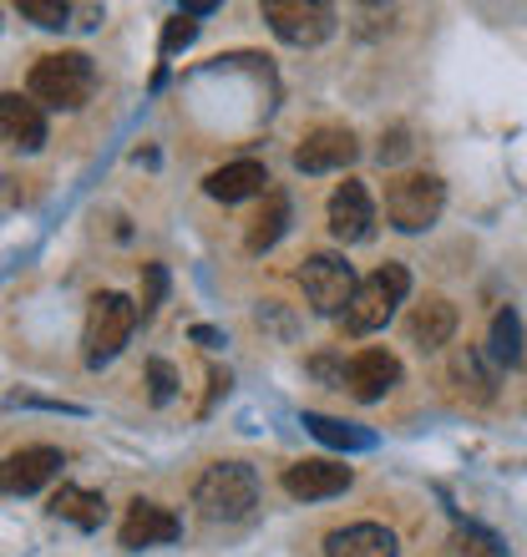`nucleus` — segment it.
Segmentation results:
<instances>
[{
    "label": "nucleus",
    "mask_w": 527,
    "mask_h": 557,
    "mask_svg": "<svg viewBox=\"0 0 527 557\" xmlns=\"http://www.w3.org/2000/svg\"><path fill=\"white\" fill-rule=\"evenodd\" d=\"M370 223H376V208H370L366 183L345 177V183L330 193V234H335L340 244H360V238H370Z\"/></svg>",
    "instance_id": "nucleus-10"
},
{
    "label": "nucleus",
    "mask_w": 527,
    "mask_h": 557,
    "mask_svg": "<svg viewBox=\"0 0 527 557\" xmlns=\"http://www.w3.org/2000/svg\"><path fill=\"white\" fill-rule=\"evenodd\" d=\"M492 360L498 366H517L523 360V320H517V309H498L492 314Z\"/></svg>",
    "instance_id": "nucleus-21"
},
{
    "label": "nucleus",
    "mask_w": 527,
    "mask_h": 557,
    "mask_svg": "<svg viewBox=\"0 0 527 557\" xmlns=\"http://www.w3.org/2000/svg\"><path fill=\"white\" fill-rule=\"evenodd\" d=\"M452 375L462 381V391H467V381H471V396L477 400H487L492 396V375H482V366H477V350H462L452 360Z\"/></svg>",
    "instance_id": "nucleus-24"
},
{
    "label": "nucleus",
    "mask_w": 527,
    "mask_h": 557,
    "mask_svg": "<svg viewBox=\"0 0 527 557\" xmlns=\"http://www.w3.org/2000/svg\"><path fill=\"white\" fill-rule=\"evenodd\" d=\"M355 133L351 127H315L305 133V143L294 147V168L299 173H335V168H351L355 162Z\"/></svg>",
    "instance_id": "nucleus-9"
},
{
    "label": "nucleus",
    "mask_w": 527,
    "mask_h": 557,
    "mask_svg": "<svg viewBox=\"0 0 527 557\" xmlns=\"http://www.w3.org/2000/svg\"><path fill=\"white\" fill-rule=\"evenodd\" d=\"M355 482L351 467H340V461H320V456H309V461H294L284 467V492L294 502H324V497H340L345 486Z\"/></svg>",
    "instance_id": "nucleus-8"
},
{
    "label": "nucleus",
    "mask_w": 527,
    "mask_h": 557,
    "mask_svg": "<svg viewBox=\"0 0 527 557\" xmlns=\"http://www.w3.org/2000/svg\"><path fill=\"white\" fill-rule=\"evenodd\" d=\"M193 507L208 522H244L259 507V476L244 461H213L193 486Z\"/></svg>",
    "instance_id": "nucleus-2"
},
{
    "label": "nucleus",
    "mask_w": 527,
    "mask_h": 557,
    "mask_svg": "<svg viewBox=\"0 0 527 557\" xmlns=\"http://www.w3.org/2000/svg\"><path fill=\"white\" fill-rule=\"evenodd\" d=\"M406 289H410L406 264H381L370 278H360V289H355L351 309H345V335H370V330H381V324L395 314V305L406 299Z\"/></svg>",
    "instance_id": "nucleus-4"
},
{
    "label": "nucleus",
    "mask_w": 527,
    "mask_h": 557,
    "mask_svg": "<svg viewBox=\"0 0 527 557\" xmlns=\"http://www.w3.org/2000/svg\"><path fill=\"white\" fill-rule=\"evenodd\" d=\"M137 314H143V309L118 289H102L91 299V309H87V366L118 360L122 345H127L132 330H137Z\"/></svg>",
    "instance_id": "nucleus-5"
},
{
    "label": "nucleus",
    "mask_w": 527,
    "mask_h": 557,
    "mask_svg": "<svg viewBox=\"0 0 527 557\" xmlns=\"http://www.w3.org/2000/svg\"><path fill=\"white\" fill-rule=\"evenodd\" d=\"M299 284H305V299L315 305V314H345L355 299V269L340 259V253H309L299 264Z\"/></svg>",
    "instance_id": "nucleus-6"
},
{
    "label": "nucleus",
    "mask_w": 527,
    "mask_h": 557,
    "mask_svg": "<svg viewBox=\"0 0 527 557\" xmlns=\"http://www.w3.org/2000/svg\"><path fill=\"white\" fill-rule=\"evenodd\" d=\"M441 208H446V183L437 173H401L391 177V188H385V219L391 228L401 234H421L431 223L441 219Z\"/></svg>",
    "instance_id": "nucleus-3"
},
{
    "label": "nucleus",
    "mask_w": 527,
    "mask_h": 557,
    "mask_svg": "<svg viewBox=\"0 0 527 557\" xmlns=\"http://www.w3.org/2000/svg\"><path fill=\"white\" fill-rule=\"evenodd\" d=\"M410 143H406V127H395V133L381 137V162H395V158H406Z\"/></svg>",
    "instance_id": "nucleus-28"
},
{
    "label": "nucleus",
    "mask_w": 527,
    "mask_h": 557,
    "mask_svg": "<svg viewBox=\"0 0 527 557\" xmlns=\"http://www.w3.org/2000/svg\"><path fill=\"white\" fill-rule=\"evenodd\" d=\"M395 381H401V360L391 350H360L345 366V391L355 400H381L385 391H395Z\"/></svg>",
    "instance_id": "nucleus-14"
},
{
    "label": "nucleus",
    "mask_w": 527,
    "mask_h": 557,
    "mask_svg": "<svg viewBox=\"0 0 527 557\" xmlns=\"http://www.w3.org/2000/svg\"><path fill=\"white\" fill-rule=\"evenodd\" d=\"M305 431L315 441H324V446H340V451H370L376 446L370 431H360L351 421H335V416H320V411H305Z\"/></svg>",
    "instance_id": "nucleus-20"
},
{
    "label": "nucleus",
    "mask_w": 527,
    "mask_h": 557,
    "mask_svg": "<svg viewBox=\"0 0 527 557\" xmlns=\"http://www.w3.org/2000/svg\"><path fill=\"white\" fill-rule=\"evenodd\" d=\"M51 517H61V522H72L82 532H97L107 517V502L102 492H87V486H61L51 497Z\"/></svg>",
    "instance_id": "nucleus-18"
},
{
    "label": "nucleus",
    "mask_w": 527,
    "mask_h": 557,
    "mask_svg": "<svg viewBox=\"0 0 527 557\" xmlns=\"http://www.w3.org/2000/svg\"><path fill=\"white\" fill-rule=\"evenodd\" d=\"M147 385H152V406H168L177 396V375L168 360H147Z\"/></svg>",
    "instance_id": "nucleus-26"
},
{
    "label": "nucleus",
    "mask_w": 527,
    "mask_h": 557,
    "mask_svg": "<svg viewBox=\"0 0 527 557\" xmlns=\"http://www.w3.org/2000/svg\"><path fill=\"white\" fill-rule=\"evenodd\" d=\"M395 532L381 522H355V528H340L324 537V557H395Z\"/></svg>",
    "instance_id": "nucleus-16"
},
{
    "label": "nucleus",
    "mask_w": 527,
    "mask_h": 557,
    "mask_svg": "<svg viewBox=\"0 0 527 557\" xmlns=\"http://www.w3.org/2000/svg\"><path fill=\"white\" fill-rule=\"evenodd\" d=\"M15 15H26V21H36L46 30L72 26V5L66 0H15Z\"/></svg>",
    "instance_id": "nucleus-23"
},
{
    "label": "nucleus",
    "mask_w": 527,
    "mask_h": 557,
    "mask_svg": "<svg viewBox=\"0 0 527 557\" xmlns=\"http://www.w3.org/2000/svg\"><path fill=\"white\" fill-rule=\"evenodd\" d=\"M507 547H502L498 532L477 528V522H456L452 532V557H502Z\"/></svg>",
    "instance_id": "nucleus-22"
},
{
    "label": "nucleus",
    "mask_w": 527,
    "mask_h": 557,
    "mask_svg": "<svg viewBox=\"0 0 527 557\" xmlns=\"http://www.w3.org/2000/svg\"><path fill=\"white\" fill-rule=\"evenodd\" d=\"M0 133L15 152H41L46 147V117L36 97H21V91H5L0 97Z\"/></svg>",
    "instance_id": "nucleus-13"
},
{
    "label": "nucleus",
    "mask_w": 527,
    "mask_h": 557,
    "mask_svg": "<svg viewBox=\"0 0 527 557\" xmlns=\"http://www.w3.org/2000/svg\"><path fill=\"white\" fill-rule=\"evenodd\" d=\"M61 451L57 446H26V451H11L5 456V492L11 497H30V492H41L46 482H57L61 476Z\"/></svg>",
    "instance_id": "nucleus-11"
},
{
    "label": "nucleus",
    "mask_w": 527,
    "mask_h": 557,
    "mask_svg": "<svg viewBox=\"0 0 527 557\" xmlns=\"http://www.w3.org/2000/svg\"><path fill=\"white\" fill-rule=\"evenodd\" d=\"M162 294H168V269H162V264H143V299H137L143 320L162 305Z\"/></svg>",
    "instance_id": "nucleus-25"
},
{
    "label": "nucleus",
    "mask_w": 527,
    "mask_h": 557,
    "mask_svg": "<svg viewBox=\"0 0 527 557\" xmlns=\"http://www.w3.org/2000/svg\"><path fill=\"white\" fill-rule=\"evenodd\" d=\"M284 228H290V198L274 188V193H264V208H259V219H254L249 238H244V249L249 253L274 249L279 238H284Z\"/></svg>",
    "instance_id": "nucleus-19"
},
{
    "label": "nucleus",
    "mask_w": 527,
    "mask_h": 557,
    "mask_svg": "<svg viewBox=\"0 0 527 557\" xmlns=\"http://www.w3.org/2000/svg\"><path fill=\"white\" fill-rule=\"evenodd\" d=\"M406 335H410V345H421V350H441V345L456 335V305L441 299V294H431L426 305L410 309Z\"/></svg>",
    "instance_id": "nucleus-17"
},
{
    "label": "nucleus",
    "mask_w": 527,
    "mask_h": 557,
    "mask_svg": "<svg viewBox=\"0 0 527 557\" xmlns=\"http://www.w3.org/2000/svg\"><path fill=\"white\" fill-rule=\"evenodd\" d=\"M91 91H97V66H91L87 51H57V57H41L26 76V97H36L41 107H57V112L87 107Z\"/></svg>",
    "instance_id": "nucleus-1"
},
{
    "label": "nucleus",
    "mask_w": 527,
    "mask_h": 557,
    "mask_svg": "<svg viewBox=\"0 0 527 557\" xmlns=\"http://www.w3.org/2000/svg\"><path fill=\"white\" fill-rule=\"evenodd\" d=\"M177 532H183V522H177L168 507H158V502H132L127 517H122V547H132V553H143V547H158V543H177Z\"/></svg>",
    "instance_id": "nucleus-12"
},
{
    "label": "nucleus",
    "mask_w": 527,
    "mask_h": 557,
    "mask_svg": "<svg viewBox=\"0 0 527 557\" xmlns=\"http://www.w3.org/2000/svg\"><path fill=\"white\" fill-rule=\"evenodd\" d=\"M193 36H198V21H193V15H183V11H177L173 21L162 26V57H173V51H183V46H188Z\"/></svg>",
    "instance_id": "nucleus-27"
},
{
    "label": "nucleus",
    "mask_w": 527,
    "mask_h": 557,
    "mask_svg": "<svg viewBox=\"0 0 527 557\" xmlns=\"http://www.w3.org/2000/svg\"><path fill=\"white\" fill-rule=\"evenodd\" d=\"M193 339H198V345H208V350H219V345H223V335H219V330H208V324H193Z\"/></svg>",
    "instance_id": "nucleus-29"
},
{
    "label": "nucleus",
    "mask_w": 527,
    "mask_h": 557,
    "mask_svg": "<svg viewBox=\"0 0 527 557\" xmlns=\"http://www.w3.org/2000/svg\"><path fill=\"white\" fill-rule=\"evenodd\" d=\"M204 188H208V198H219V203H244V198H259V193H274L269 188V168L254 158L213 168V173L204 177Z\"/></svg>",
    "instance_id": "nucleus-15"
},
{
    "label": "nucleus",
    "mask_w": 527,
    "mask_h": 557,
    "mask_svg": "<svg viewBox=\"0 0 527 557\" xmlns=\"http://www.w3.org/2000/svg\"><path fill=\"white\" fill-rule=\"evenodd\" d=\"M264 21L290 46H320L335 30V11L320 0H264Z\"/></svg>",
    "instance_id": "nucleus-7"
}]
</instances>
